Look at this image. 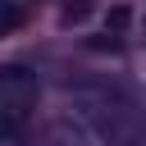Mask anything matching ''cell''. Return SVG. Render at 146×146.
Segmentation results:
<instances>
[{
    "mask_svg": "<svg viewBox=\"0 0 146 146\" xmlns=\"http://www.w3.org/2000/svg\"><path fill=\"white\" fill-rule=\"evenodd\" d=\"M18 23H23V9H18L14 0H0V36H9Z\"/></svg>",
    "mask_w": 146,
    "mask_h": 146,
    "instance_id": "3",
    "label": "cell"
},
{
    "mask_svg": "<svg viewBox=\"0 0 146 146\" xmlns=\"http://www.w3.org/2000/svg\"><path fill=\"white\" fill-rule=\"evenodd\" d=\"M128 23H132V9H128V5H114V9L105 14V27H110L114 36H123V32H128Z\"/></svg>",
    "mask_w": 146,
    "mask_h": 146,
    "instance_id": "2",
    "label": "cell"
},
{
    "mask_svg": "<svg viewBox=\"0 0 146 146\" xmlns=\"http://www.w3.org/2000/svg\"><path fill=\"white\" fill-rule=\"evenodd\" d=\"M36 96H41L36 73L23 68V64H5L0 68V132H18L32 119Z\"/></svg>",
    "mask_w": 146,
    "mask_h": 146,
    "instance_id": "1",
    "label": "cell"
},
{
    "mask_svg": "<svg viewBox=\"0 0 146 146\" xmlns=\"http://www.w3.org/2000/svg\"><path fill=\"white\" fill-rule=\"evenodd\" d=\"M82 14H87V0H73V5L64 9V23H73V18H82Z\"/></svg>",
    "mask_w": 146,
    "mask_h": 146,
    "instance_id": "4",
    "label": "cell"
}]
</instances>
